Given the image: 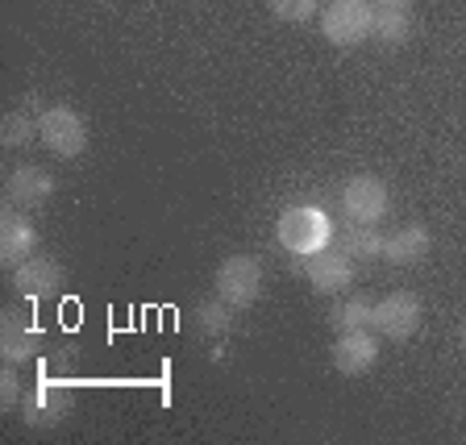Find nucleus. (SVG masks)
I'll return each instance as SVG.
<instances>
[{"label":"nucleus","instance_id":"13","mask_svg":"<svg viewBox=\"0 0 466 445\" xmlns=\"http://www.w3.org/2000/svg\"><path fill=\"white\" fill-rule=\"evenodd\" d=\"M5 192H9V200L17 204V208H42V204L55 196V179H50L42 167H17V171L9 175V184H5Z\"/></svg>","mask_w":466,"mask_h":445},{"label":"nucleus","instance_id":"7","mask_svg":"<svg viewBox=\"0 0 466 445\" xmlns=\"http://www.w3.org/2000/svg\"><path fill=\"white\" fill-rule=\"evenodd\" d=\"M71 404H76V399H71V388H63V383L42 375L38 383L25 391V399H21V417H25L29 429H50L67 417Z\"/></svg>","mask_w":466,"mask_h":445},{"label":"nucleus","instance_id":"1","mask_svg":"<svg viewBox=\"0 0 466 445\" xmlns=\"http://www.w3.org/2000/svg\"><path fill=\"white\" fill-rule=\"evenodd\" d=\"M275 233H279L283 250H288L291 258H304V254H317L333 242V221L320 213L317 204H291V208L279 213Z\"/></svg>","mask_w":466,"mask_h":445},{"label":"nucleus","instance_id":"21","mask_svg":"<svg viewBox=\"0 0 466 445\" xmlns=\"http://www.w3.org/2000/svg\"><path fill=\"white\" fill-rule=\"evenodd\" d=\"M0 404L5 408L21 404V379H17V370H13V362L5 367V375H0Z\"/></svg>","mask_w":466,"mask_h":445},{"label":"nucleus","instance_id":"20","mask_svg":"<svg viewBox=\"0 0 466 445\" xmlns=\"http://www.w3.org/2000/svg\"><path fill=\"white\" fill-rule=\"evenodd\" d=\"M312 9H317V0H271V13L283 21H309Z\"/></svg>","mask_w":466,"mask_h":445},{"label":"nucleus","instance_id":"22","mask_svg":"<svg viewBox=\"0 0 466 445\" xmlns=\"http://www.w3.org/2000/svg\"><path fill=\"white\" fill-rule=\"evenodd\" d=\"M383 9H408V0H379Z\"/></svg>","mask_w":466,"mask_h":445},{"label":"nucleus","instance_id":"3","mask_svg":"<svg viewBox=\"0 0 466 445\" xmlns=\"http://www.w3.org/2000/svg\"><path fill=\"white\" fill-rule=\"evenodd\" d=\"M217 296L242 312L262 296V262L254 254H229L217 267Z\"/></svg>","mask_w":466,"mask_h":445},{"label":"nucleus","instance_id":"12","mask_svg":"<svg viewBox=\"0 0 466 445\" xmlns=\"http://www.w3.org/2000/svg\"><path fill=\"white\" fill-rule=\"evenodd\" d=\"M42 349V329L34 325V320L17 317V312H5V320H0V354H5V362H13V367H21V362H34Z\"/></svg>","mask_w":466,"mask_h":445},{"label":"nucleus","instance_id":"17","mask_svg":"<svg viewBox=\"0 0 466 445\" xmlns=\"http://www.w3.org/2000/svg\"><path fill=\"white\" fill-rule=\"evenodd\" d=\"M333 329L350 333V329H370V320H375V304L367 300V296H359V300H341L338 308H333Z\"/></svg>","mask_w":466,"mask_h":445},{"label":"nucleus","instance_id":"15","mask_svg":"<svg viewBox=\"0 0 466 445\" xmlns=\"http://www.w3.org/2000/svg\"><path fill=\"white\" fill-rule=\"evenodd\" d=\"M338 250L341 254H350L354 262H370V258H383V238L375 233V225H341L338 233Z\"/></svg>","mask_w":466,"mask_h":445},{"label":"nucleus","instance_id":"2","mask_svg":"<svg viewBox=\"0 0 466 445\" xmlns=\"http://www.w3.org/2000/svg\"><path fill=\"white\" fill-rule=\"evenodd\" d=\"M38 137H42V146H46L50 155H58V158H79L87 150V126H84V116H79L76 108H67V105L42 108Z\"/></svg>","mask_w":466,"mask_h":445},{"label":"nucleus","instance_id":"19","mask_svg":"<svg viewBox=\"0 0 466 445\" xmlns=\"http://www.w3.org/2000/svg\"><path fill=\"white\" fill-rule=\"evenodd\" d=\"M34 137H38V121H34L29 113H9L5 116V126H0V142L5 146L17 150V146H29Z\"/></svg>","mask_w":466,"mask_h":445},{"label":"nucleus","instance_id":"5","mask_svg":"<svg viewBox=\"0 0 466 445\" xmlns=\"http://www.w3.org/2000/svg\"><path fill=\"white\" fill-rule=\"evenodd\" d=\"M391 208V192L379 175H354L346 187H341V213L354 225H379Z\"/></svg>","mask_w":466,"mask_h":445},{"label":"nucleus","instance_id":"8","mask_svg":"<svg viewBox=\"0 0 466 445\" xmlns=\"http://www.w3.org/2000/svg\"><path fill=\"white\" fill-rule=\"evenodd\" d=\"M420 317H425V308H420V300L412 291H391V296H383L375 304V320L370 325L391 341H408V338H417Z\"/></svg>","mask_w":466,"mask_h":445},{"label":"nucleus","instance_id":"16","mask_svg":"<svg viewBox=\"0 0 466 445\" xmlns=\"http://www.w3.org/2000/svg\"><path fill=\"white\" fill-rule=\"evenodd\" d=\"M383 46H400L412 34V21H408V9H379L375 13V29H370Z\"/></svg>","mask_w":466,"mask_h":445},{"label":"nucleus","instance_id":"10","mask_svg":"<svg viewBox=\"0 0 466 445\" xmlns=\"http://www.w3.org/2000/svg\"><path fill=\"white\" fill-rule=\"evenodd\" d=\"M63 283V267L55 258H25L21 267H13V291L21 300H50Z\"/></svg>","mask_w":466,"mask_h":445},{"label":"nucleus","instance_id":"9","mask_svg":"<svg viewBox=\"0 0 466 445\" xmlns=\"http://www.w3.org/2000/svg\"><path fill=\"white\" fill-rule=\"evenodd\" d=\"M375 359H379V341H375V333H367V329H350V333H341L338 341H333V349H329V362H333V370L338 375H367L370 367H375Z\"/></svg>","mask_w":466,"mask_h":445},{"label":"nucleus","instance_id":"23","mask_svg":"<svg viewBox=\"0 0 466 445\" xmlns=\"http://www.w3.org/2000/svg\"><path fill=\"white\" fill-rule=\"evenodd\" d=\"M458 349H462V359H466V329H462V338H458Z\"/></svg>","mask_w":466,"mask_h":445},{"label":"nucleus","instance_id":"6","mask_svg":"<svg viewBox=\"0 0 466 445\" xmlns=\"http://www.w3.org/2000/svg\"><path fill=\"white\" fill-rule=\"evenodd\" d=\"M296 271L309 275V283L320 296H341V291L354 283V258L341 254L338 246H325V250H317V254L296 258Z\"/></svg>","mask_w":466,"mask_h":445},{"label":"nucleus","instance_id":"14","mask_svg":"<svg viewBox=\"0 0 466 445\" xmlns=\"http://www.w3.org/2000/svg\"><path fill=\"white\" fill-rule=\"evenodd\" d=\"M429 246H433V233H429L420 221H412L400 233L383 238V258H388L391 267H417V262L429 254Z\"/></svg>","mask_w":466,"mask_h":445},{"label":"nucleus","instance_id":"11","mask_svg":"<svg viewBox=\"0 0 466 445\" xmlns=\"http://www.w3.org/2000/svg\"><path fill=\"white\" fill-rule=\"evenodd\" d=\"M34 246H38V233H34V221L25 217V208H5L0 213V258L9 267H21L25 258H34Z\"/></svg>","mask_w":466,"mask_h":445},{"label":"nucleus","instance_id":"4","mask_svg":"<svg viewBox=\"0 0 466 445\" xmlns=\"http://www.w3.org/2000/svg\"><path fill=\"white\" fill-rule=\"evenodd\" d=\"M370 29H375L370 0H333L329 9L320 13V34L333 46H359L362 38H370Z\"/></svg>","mask_w":466,"mask_h":445},{"label":"nucleus","instance_id":"18","mask_svg":"<svg viewBox=\"0 0 466 445\" xmlns=\"http://www.w3.org/2000/svg\"><path fill=\"white\" fill-rule=\"evenodd\" d=\"M196 325H200L204 333H213V338L229 333V325H233V304H225L221 296H217L213 304H200V308H196Z\"/></svg>","mask_w":466,"mask_h":445}]
</instances>
